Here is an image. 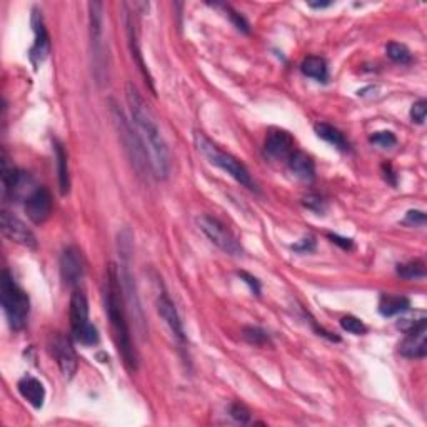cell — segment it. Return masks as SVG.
<instances>
[{"mask_svg": "<svg viewBox=\"0 0 427 427\" xmlns=\"http://www.w3.org/2000/svg\"><path fill=\"white\" fill-rule=\"evenodd\" d=\"M125 97H127L132 122L149 154L152 174L157 179H167L169 171H171V152H169L167 142L162 132H160L152 110L149 109L142 95L139 94L137 87L130 84V82L125 87Z\"/></svg>", "mask_w": 427, "mask_h": 427, "instance_id": "obj_1", "label": "cell"}, {"mask_svg": "<svg viewBox=\"0 0 427 427\" xmlns=\"http://www.w3.org/2000/svg\"><path fill=\"white\" fill-rule=\"evenodd\" d=\"M105 312L109 315L110 327L114 332L115 346L119 349V354L124 359L125 367L130 372H135L139 369V356L135 351L132 342V334H130L129 322H127V312H125V295L122 289V283H120V274L115 264H110L107 269V279H105Z\"/></svg>", "mask_w": 427, "mask_h": 427, "instance_id": "obj_2", "label": "cell"}, {"mask_svg": "<svg viewBox=\"0 0 427 427\" xmlns=\"http://www.w3.org/2000/svg\"><path fill=\"white\" fill-rule=\"evenodd\" d=\"M196 145L204 157H206L212 166L222 169V171L229 174L232 179H236L241 186L249 189V191L257 192V186L252 179L251 172L247 171V167L241 162L239 159H236L234 155L227 154L221 147H217L211 139H207L204 134H196Z\"/></svg>", "mask_w": 427, "mask_h": 427, "instance_id": "obj_3", "label": "cell"}, {"mask_svg": "<svg viewBox=\"0 0 427 427\" xmlns=\"http://www.w3.org/2000/svg\"><path fill=\"white\" fill-rule=\"evenodd\" d=\"M0 297H2V307L7 315L9 326L14 331H22L28 320V314H31V300H28L26 290L9 274V270L2 273Z\"/></svg>", "mask_w": 427, "mask_h": 427, "instance_id": "obj_4", "label": "cell"}, {"mask_svg": "<svg viewBox=\"0 0 427 427\" xmlns=\"http://www.w3.org/2000/svg\"><path fill=\"white\" fill-rule=\"evenodd\" d=\"M110 114H112V119H114L115 127H117L119 137L122 139L124 149H125V152L129 154L130 162H132L135 171H137L140 176H149L147 172H152V167H150L149 154H147V150H145V145L142 142V139H140L139 132L137 130H134L130 120H127L125 114L120 110V107L115 105L114 102H112V105H110Z\"/></svg>", "mask_w": 427, "mask_h": 427, "instance_id": "obj_5", "label": "cell"}, {"mask_svg": "<svg viewBox=\"0 0 427 427\" xmlns=\"http://www.w3.org/2000/svg\"><path fill=\"white\" fill-rule=\"evenodd\" d=\"M196 224L199 229L202 231V234L206 236L214 246H217L221 251H224L226 254L234 257H241L244 254L239 241L236 239L234 234H232L219 219L209 216V214H201V216H197Z\"/></svg>", "mask_w": 427, "mask_h": 427, "instance_id": "obj_6", "label": "cell"}, {"mask_svg": "<svg viewBox=\"0 0 427 427\" xmlns=\"http://www.w3.org/2000/svg\"><path fill=\"white\" fill-rule=\"evenodd\" d=\"M89 26H90V43H92V59H94L95 77L105 80L107 75V57L104 43V16H102V4H89Z\"/></svg>", "mask_w": 427, "mask_h": 427, "instance_id": "obj_7", "label": "cell"}, {"mask_svg": "<svg viewBox=\"0 0 427 427\" xmlns=\"http://www.w3.org/2000/svg\"><path fill=\"white\" fill-rule=\"evenodd\" d=\"M85 273V262L84 255L79 247L70 246L62 252L60 255V275L62 280L70 288H74L82 280Z\"/></svg>", "mask_w": 427, "mask_h": 427, "instance_id": "obj_8", "label": "cell"}, {"mask_svg": "<svg viewBox=\"0 0 427 427\" xmlns=\"http://www.w3.org/2000/svg\"><path fill=\"white\" fill-rule=\"evenodd\" d=\"M2 232L9 241L16 242L19 246L28 247V249L37 247V239L33 232L26 226V222H22L9 211L2 212Z\"/></svg>", "mask_w": 427, "mask_h": 427, "instance_id": "obj_9", "label": "cell"}, {"mask_svg": "<svg viewBox=\"0 0 427 427\" xmlns=\"http://www.w3.org/2000/svg\"><path fill=\"white\" fill-rule=\"evenodd\" d=\"M52 212V196L47 187H36L26 197V214L33 224H42Z\"/></svg>", "mask_w": 427, "mask_h": 427, "instance_id": "obj_10", "label": "cell"}, {"mask_svg": "<svg viewBox=\"0 0 427 427\" xmlns=\"http://www.w3.org/2000/svg\"><path fill=\"white\" fill-rule=\"evenodd\" d=\"M51 352L56 357L57 366H59L60 372L64 374V377H67V379L74 377V374L77 372V356L69 339L62 336L53 337L51 342Z\"/></svg>", "mask_w": 427, "mask_h": 427, "instance_id": "obj_11", "label": "cell"}, {"mask_svg": "<svg viewBox=\"0 0 427 427\" xmlns=\"http://www.w3.org/2000/svg\"><path fill=\"white\" fill-rule=\"evenodd\" d=\"M406 334L407 337L399 346L402 356L409 359H424L427 352V319L421 320L414 329Z\"/></svg>", "mask_w": 427, "mask_h": 427, "instance_id": "obj_12", "label": "cell"}, {"mask_svg": "<svg viewBox=\"0 0 427 427\" xmlns=\"http://www.w3.org/2000/svg\"><path fill=\"white\" fill-rule=\"evenodd\" d=\"M155 305H157V312L160 317H162L164 322L167 324V327L171 329L172 336L177 339L179 342L184 344L186 342V334H184V327H182V320L179 317V312L176 309V305L169 297L166 290L159 292L157 300H155Z\"/></svg>", "mask_w": 427, "mask_h": 427, "instance_id": "obj_13", "label": "cell"}, {"mask_svg": "<svg viewBox=\"0 0 427 427\" xmlns=\"http://www.w3.org/2000/svg\"><path fill=\"white\" fill-rule=\"evenodd\" d=\"M32 27H33V33H36V42H33V46L31 48V60L33 65H38L47 59L48 52H51V38H48L47 28L43 26V19L41 16V12L33 11Z\"/></svg>", "mask_w": 427, "mask_h": 427, "instance_id": "obj_14", "label": "cell"}, {"mask_svg": "<svg viewBox=\"0 0 427 427\" xmlns=\"http://www.w3.org/2000/svg\"><path fill=\"white\" fill-rule=\"evenodd\" d=\"M125 26H127V38H129V47H130V53H132V59L135 60V64L139 65V70L142 72V75L145 77V82H147L150 89L154 92V84H152V77L149 74L147 65H145L144 57H142V51H140V43H139V27H137V19H135L134 12H125Z\"/></svg>", "mask_w": 427, "mask_h": 427, "instance_id": "obj_15", "label": "cell"}, {"mask_svg": "<svg viewBox=\"0 0 427 427\" xmlns=\"http://www.w3.org/2000/svg\"><path fill=\"white\" fill-rule=\"evenodd\" d=\"M265 154L273 159H289L294 152V139L285 130L274 129L267 134L264 144Z\"/></svg>", "mask_w": 427, "mask_h": 427, "instance_id": "obj_16", "label": "cell"}, {"mask_svg": "<svg viewBox=\"0 0 427 427\" xmlns=\"http://www.w3.org/2000/svg\"><path fill=\"white\" fill-rule=\"evenodd\" d=\"M19 392L21 396L26 399L28 404L36 407V409H41L43 406V401H46V387L38 379L32 376H26L19 381Z\"/></svg>", "mask_w": 427, "mask_h": 427, "instance_id": "obj_17", "label": "cell"}, {"mask_svg": "<svg viewBox=\"0 0 427 427\" xmlns=\"http://www.w3.org/2000/svg\"><path fill=\"white\" fill-rule=\"evenodd\" d=\"M70 327L72 332L79 331L89 322V302H87L85 294L82 290H74L70 297Z\"/></svg>", "mask_w": 427, "mask_h": 427, "instance_id": "obj_18", "label": "cell"}, {"mask_svg": "<svg viewBox=\"0 0 427 427\" xmlns=\"http://www.w3.org/2000/svg\"><path fill=\"white\" fill-rule=\"evenodd\" d=\"M289 162V171L294 174L295 177H299L300 181L310 182L315 177V164L310 155L305 152H292L290 157L288 159Z\"/></svg>", "mask_w": 427, "mask_h": 427, "instance_id": "obj_19", "label": "cell"}, {"mask_svg": "<svg viewBox=\"0 0 427 427\" xmlns=\"http://www.w3.org/2000/svg\"><path fill=\"white\" fill-rule=\"evenodd\" d=\"M314 130L320 139H324L326 142L334 145L336 149L342 150V152H346V150L351 149L349 147V140L344 137V134L341 132V130L334 127V125H329L326 122H319L314 125Z\"/></svg>", "mask_w": 427, "mask_h": 427, "instance_id": "obj_20", "label": "cell"}, {"mask_svg": "<svg viewBox=\"0 0 427 427\" xmlns=\"http://www.w3.org/2000/svg\"><path fill=\"white\" fill-rule=\"evenodd\" d=\"M300 70H302L304 75H307L310 79H315L319 82H326L329 77L326 59H322V57H317V56L305 57L302 65H300Z\"/></svg>", "mask_w": 427, "mask_h": 427, "instance_id": "obj_21", "label": "cell"}, {"mask_svg": "<svg viewBox=\"0 0 427 427\" xmlns=\"http://www.w3.org/2000/svg\"><path fill=\"white\" fill-rule=\"evenodd\" d=\"M409 310V299L401 297V295L382 294L379 299V312L384 317H392V315L402 314Z\"/></svg>", "mask_w": 427, "mask_h": 427, "instance_id": "obj_22", "label": "cell"}, {"mask_svg": "<svg viewBox=\"0 0 427 427\" xmlns=\"http://www.w3.org/2000/svg\"><path fill=\"white\" fill-rule=\"evenodd\" d=\"M53 150H56L57 169H59V186L60 192L65 194L70 191V176H69V162H67V152L64 145L59 140H53Z\"/></svg>", "mask_w": 427, "mask_h": 427, "instance_id": "obj_23", "label": "cell"}, {"mask_svg": "<svg viewBox=\"0 0 427 427\" xmlns=\"http://www.w3.org/2000/svg\"><path fill=\"white\" fill-rule=\"evenodd\" d=\"M386 52H387V57H389L391 60L397 62V64H411L412 56L409 48H407L404 43H397V42L387 43Z\"/></svg>", "mask_w": 427, "mask_h": 427, "instance_id": "obj_24", "label": "cell"}, {"mask_svg": "<svg viewBox=\"0 0 427 427\" xmlns=\"http://www.w3.org/2000/svg\"><path fill=\"white\" fill-rule=\"evenodd\" d=\"M397 274L404 279H424L426 278V267L421 260H412L407 264L397 267Z\"/></svg>", "mask_w": 427, "mask_h": 427, "instance_id": "obj_25", "label": "cell"}, {"mask_svg": "<svg viewBox=\"0 0 427 427\" xmlns=\"http://www.w3.org/2000/svg\"><path fill=\"white\" fill-rule=\"evenodd\" d=\"M72 334H74L75 341L84 344V346H94V344L99 342V332H97L95 326H92L90 322H87L84 327H80L79 331Z\"/></svg>", "mask_w": 427, "mask_h": 427, "instance_id": "obj_26", "label": "cell"}, {"mask_svg": "<svg viewBox=\"0 0 427 427\" xmlns=\"http://www.w3.org/2000/svg\"><path fill=\"white\" fill-rule=\"evenodd\" d=\"M341 327L346 332L354 334V336H362V334L367 332L366 324H364L361 319L354 317V315H344L341 319Z\"/></svg>", "mask_w": 427, "mask_h": 427, "instance_id": "obj_27", "label": "cell"}, {"mask_svg": "<svg viewBox=\"0 0 427 427\" xmlns=\"http://www.w3.org/2000/svg\"><path fill=\"white\" fill-rule=\"evenodd\" d=\"M242 336L249 344H254V346H265V344H269V336H267V332L262 331L259 327H244V331H242Z\"/></svg>", "mask_w": 427, "mask_h": 427, "instance_id": "obj_28", "label": "cell"}, {"mask_svg": "<svg viewBox=\"0 0 427 427\" xmlns=\"http://www.w3.org/2000/svg\"><path fill=\"white\" fill-rule=\"evenodd\" d=\"M369 140H371L372 144L379 145V147H382V149H391L397 144L396 135L392 132H389V130H382V132H374L371 137H369Z\"/></svg>", "mask_w": 427, "mask_h": 427, "instance_id": "obj_29", "label": "cell"}, {"mask_svg": "<svg viewBox=\"0 0 427 427\" xmlns=\"http://www.w3.org/2000/svg\"><path fill=\"white\" fill-rule=\"evenodd\" d=\"M426 115H427V102L424 99L414 102V104H412V107H411L412 122L422 125V124H424V120H426Z\"/></svg>", "mask_w": 427, "mask_h": 427, "instance_id": "obj_30", "label": "cell"}, {"mask_svg": "<svg viewBox=\"0 0 427 427\" xmlns=\"http://www.w3.org/2000/svg\"><path fill=\"white\" fill-rule=\"evenodd\" d=\"M231 416L234 417L237 422H241V424H246V422L251 421V412L247 411L246 406L239 404V402H234V404L231 406Z\"/></svg>", "mask_w": 427, "mask_h": 427, "instance_id": "obj_31", "label": "cell"}, {"mask_svg": "<svg viewBox=\"0 0 427 427\" xmlns=\"http://www.w3.org/2000/svg\"><path fill=\"white\" fill-rule=\"evenodd\" d=\"M304 206L307 207V209H310V211H314V212H324V209H326V206H324V201H322V197L320 196H307L304 199Z\"/></svg>", "mask_w": 427, "mask_h": 427, "instance_id": "obj_32", "label": "cell"}, {"mask_svg": "<svg viewBox=\"0 0 427 427\" xmlns=\"http://www.w3.org/2000/svg\"><path fill=\"white\" fill-rule=\"evenodd\" d=\"M404 224L409 226H424L426 224V214L422 211H409L406 216Z\"/></svg>", "mask_w": 427, "mask_h": 427, "instance_id": "obj_33", "label": "cell"}, {"mask_svg": "<svg viewBox=\"0 0 427 427\" xmlns=\"http://www.w3.org/2000/svg\"><path fill=\"white\" fill-rule=\"evenodd\" d=\"M239 278L244 280L247 285H249L252 292H254L255 295H260V283L254 278V275H251L247 273H239Z\"/></svg>", "mask_w": 427, "mask_h": 427, "instance_id": "obj_34", "label": "cell"}, {"mask_svg": "<svg viewBox=\"0 0 427 427\" xmlns=\"http://www.w3.org/2000/svg\"><path fill=\"white\" fill-rule=\"evenodd\" d=\"M314 246H315V241L312 239V237H305V239H302L300 244L292 246V249L297 251V252H310L314 249Z\"/></svg>", "mask_w": 427, "mask_h": 427, "instance_id": "obj_35", "label": "cell"}, {"mask_svg": "<svg viewBox=\"0 0 427 427\" xmlns=\"http://www.w3.org/2000/svg\"><path fill=\"white\" fill-rule=\"evenodd\" d=\"M329 237H331L332 242H336V244L342 246L344 249H351V247H352V241L351 239H341V237H339V236H332V234L329 236Z\"/></svg>", "mask_w": 427, "mask_h": 427, "instance_id": "obj_36", "label": "cell"}, {"mask_svg": "<svg viewBox=\"0 0 427 427\" xmlns=\"http://www.w3.org/2000/svg\"><path fill=\"white\" fill-rule=\"evenodd\" d=\"M332 2H309V7L312 9H324V7H329L331 6Z\"/></svg>", "mask_w": 427, "mask_h": 427, "instance_id": "obj_37", "label": "cell"}]
</instances>
